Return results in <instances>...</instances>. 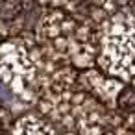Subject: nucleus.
Returning <instances> with one entry per match:
<instances>
[{
  "instance_id": "nucleus-1",
  "label": "nucleus",
  "mask_w": 135,
  "mask_h": 135,
  "mask_svg": "<svg viewBox=\"0 0 135 135\" xmlns=\"http://www.w3.org/2000/svg\"><path fill=\"white\" fill-rule=\"evenodd\" d=\"M15 131H19L21 135H56V131L48 124H45L43 120H37L33 117H28V118L21 120L19 128H15Z\"/></svg>"
},
{
  "instance_id": "nucleus-2",
  "label": "nucleus",
  "mask_w": 135,
  "mask_h": 135,
  "mask_svg": "<svg viewBox=\"0 0 135 135\" xmlns=\"http://www.w3.org/2000/svg\"><path fill=\"white\" fill-rule=\"evenodd\" d=\"M22 11V2L21 0H0V17L4 21L17 19Z\"/></svg>"
}]
</instances>
